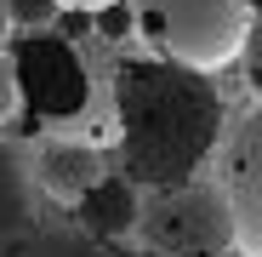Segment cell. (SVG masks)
<instances>
[{
  "label": "cell",
  "mask_w": 262,
  "mask_h": 257,
  "mask_svg": "<svg viewBox=\"0 0 262 257\" xmlns=\"http://www.w3.org/2000/svg\"><path fill=\"white\" fill-rule=\"evenodd\" d=\"M211 183L228 206L234 223V251L239 257H262V103L251 114H239L234 126L223 120V137L211 149Z\"/></svg>",
  "instance_id": "5"
},
{
  "label": "cell",
  "mask_w": 262,
  "mask_h": 257,
  "mask_svg": "<svg viewBox=\"0 0 262 257\" xmlns=\"http://www.w3.org/2000/svg\"><path fill=\"white\" fill-rule=\"evenodd\" d=\"M131 257H239L234 251V223L211 177H183V183H154L143 189L137 229L125 240Z\"/></svg>",
  "instance_id": "2"
},
{
  "label": "cell",
  "mask_w": 262,
  "mask_h": 257,
  "mask_svg": "<svg viewBox=\"0 0 262 257\" xmlns=\"http://www.w3.org/2000/svg\"><path fill=\"white\" fill-rule=\"evenodd\" d=\"M125 12L154 57L188 63L205 74L228 69L251 29V12L239 0H125Z\"/></svg>",
  "instance_id": "3"
},
{
  "label": "cell",
  "mask_w": 262,
  "mask_h": 257,
  "mask_svg": "<svg viewBox=\"0 0 262 257\" xmlns=\"http://www.w3.org/2000/svg\"><path fill=\"white\" fill-rule=\"evenodd\" d=\"M46 206H52V200L40 194L34 177H29V154H23L17 143L0 137V246H6L12 234H23Z\"/></svg>",
  "instance_id": "9"
},
{
  "label": "cell",
  "mask_w": 262,
  "mask_h": 257,
  "mask_svg": "<svg viewBox=\"0 0 262 257\" xmlns=\"http://www.w3.org/2000/svg\"><path fill=\"white\" fill-rule=\"evenodd\" d=\"M29 177H34V189L46 194L52 206L69 211L85 189L103 177V149L85 143V137H40L29 149Z\"/></svg>",
  "instance_id": "6"
},
{
  "label": "cell",
  "mask_w": 262,
  "mask_h": 257,
  "mask_svg": "<svg viewBox=\"0 0 262 257\" xmlns=\"http://www.w3.org/2000/svg\"><path fill=\"white\" fill-rule=\"evenodd\" d=\"M12 69H17V92H23V109L46 126H69L92 109V63L74 40L63 34H46L34 29L29 40L6 52Z\"/></svg>",
  "instance_id": "4"
},
{
  "label": "cell",
  "mask_w": 262,
  "mask_h": 257,
  "mask_svg": "<svg viewBox=\"0 0 262 257\" xmlns=\"http://www.w3.org/2000/svg\"><path fill=\"white\" fill-rule=\"evenodd\" d=\"M69 12H97V6H114V0H63Z\"/></svg>",
  "instance_id": "14"
},
{
  "label": "cell",
  "mask_w": 262,
  "mask_h": 257,
  "mask_svg": "<svg viewBox=\"0 0 262 257\" xmlns=\"http://www.w3.org/2000/svg\"><path fill=\"white\" fill-rule=\"evenodd\" d=\"M6 40H12V12H6V0H0V52H6Z\"/></svg>",
  "instance_id": "13"
},
{
  "label": "cell",
  "mask_w": 262,
  "mask_h": 257,
  "mask_svg": "<svg viewBox=\"0 0 262 257\" xmlns=\"http://www.w3.org/2000/svg\"><path fill=\"white\" fill-rule=\"evenodd\" d=\"M239 74H245V92L262 103V17H251V29H245V40H239Z\"/></svg>",
  "instance_id": "10"
},
{
  "label": "cell",
  "mask_w": 262,
  "mask_h": 257,
  "mask_svg": "<svg viewBox=\"0 0 262 257\" xmlns=\"http://www.w3.org/2000/svg\"><path fill=\"white\" fill-rule=\"evenodd\" d=\"M114 149L120 171L137 189L183 183L211 166V149L223 137V92L205 69L171 57H120L114 63Z\"/></svg>",
  "instance_id": "1"
},
{
  "label": "cell",
  "mask_w": 262,
  "mask_h": 257,
  "mask_svg": "<svg viewBox=\"0 0 262 257\" xmlns=\"http://www.w3.org/2000/svg\"><path fill=\"white\" fill-rule=\"evenodd\" d=\"M137 206H143V189L131 183L125 171H120V177H108V171H103V177H97L92 189H85V194L69 206V218H74L85 234L125 246V240H131V229H137Z\"/></svg>",
  "instance_id": "8"
},
{
  "label": "cell",
  "mask_w": 262,
  "mask_h": 257,
  "mask_svg": "<svg viewBox=\"0 0 262 257\" xmlns=\"http://www.w3.org/2000/svg\"><path fill=\"white\" fill-rule=\"evenodd\" d=\"M6 12H12V29H46L57 23L63 0H6Z\"/></svg>",
  "instance_id": "11"
},
{
  "label": "cell",
  "mask_w": 262,
  "mask_h": 257,
  "mask_svg": "<svg viewBox=\"0 0 262 257\" xmlns=\"http://www.w3.org/2000/svg\"><path fill=\"white\" fill-rule=\"evenodd\" d=\"M239 6H245V12H251V17H262V0H239Z\"/></svg>",
  "instance_id": "15"
},
{
  "label": "cell",
  "mask_w": 262,
  "mask_h": 257,
  "mask_svg": "<svg viewBox=\"0 0 262 257\" xmlns=\"http://www.w3.org/2000/svg\"><path fill=\"white\" fill-rule=\"evenodd\" d=\"M0 257H131V251L114 246V240L85 234L63 206H46L23 234H12L6 246H0Z\"/></svg>",
  "instance_id": "7"
},
{
  "label": "cell",
  "mask_w": 262,
  "mask_h": 257,
  "mask_svg": "<svg viewBox=\"0 0 262 257\" xmlns=\"http://www.w3.org/2000/svg\"><path fill=\"white\" fill-rule=\"evenodd\" d=\"M23 114V92H17V69H12V57L0 52V126H12Z\"/></svg>",
  "instance_id": "12"
}]
</instances>
